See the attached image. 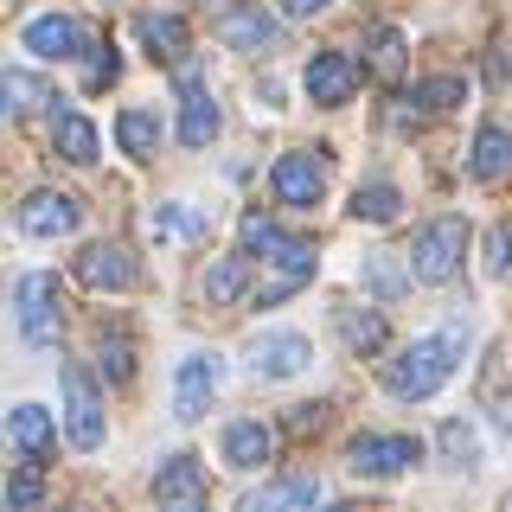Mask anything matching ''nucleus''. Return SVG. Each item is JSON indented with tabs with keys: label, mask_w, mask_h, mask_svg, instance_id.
I'll return each mask as SVG.
<instances>
[{
	"label": "nucleus",
	"mask_w": 512,
	"mask_h": 512,
	"mask_svg": "<svg viewBox=\"0 0 512 512\" xmlns=\"http://www.w3.org/2000/svg\"><path fill=\"white\" fill-rule=\"evenodd\" d=\"M397 205H404V199H397V186H391V180H372V186L352 192V218H372V224H391V218H397Z\"/></svg>",
	"instance_id": "obj_29"
},
{
	"label": "nucleus",
	"mask_w": 512,
	"mask_h": 512,
	"mask_svg": "<svg viewBox=\"0 0 512 512\" xmlns=\"http://www.w3.org/2000/svg\"><path fill=\"white\" fill-rule=\"evenodd\" d=\"M237 231H244V250L250 256H263V263H276L282 276L263 288V308H276L282 295H295L301 282H314V244L308 237H288L276 218H263V212H244V224H237Z\"/></svg>",
	"instance_id": "obj_2"
},
{
	"label": "nucleus",
	"mask_w": 512,
	"mask_h": 512,
	"mask_svg": "<svg viewBox=\"0 0 512 512\" xmlns=\"http://www.w3.org/2000/svg\"><path fill=\"white\" fill-rule=\"evenodd\" d=\"M461 340H468V320H455L448 333H429V340L404 346L391 365H384V391L404 397V404H416V397H436L442 384H448V372H455V359H461Z\"/></svg>",
	"instance_id": "obj_1"
},
{
	"label": "nucleus",
	"mask_w": 512,
	"mask_h": 512,
	"mask_svg": "<svg viewBox=\"0 0 512 512\" xmlns=\"http://www.w3.org/2000/svg\"><path fill=\"white\" fill-rule=\"evenodd\" d=\"M320 7H327V0H282V13H288V20H314Z\"/></svg>",
	"instance_id": "obj_39"
},
{
	"label": "nucleus",
	"mask_w": 512,
	"mask_h": 512,
	"mask_svg": "<svg viewBox=\"0 0 512 512\" xmlns=\"http://www.w3.org/2000/svg\"><path fill=\"white\" fill-rule=\"evenodd\" d=\"M148 231L160 237V244H199V237L205 231H212V218H205L199 212V205H154V212H148Z\"/></svg>",
	"instance_id": "obj_17"
},
{
	"label": "nucleus",
	"mask_w": 512,
	"mask_h": 512,
	"mask_svg": "<svg viewBox=\"0 0 512 512\" xmlns=\"http://www.w3.org/2000/svg\"><path fill=\"white\" fill-rule=\"evenodd\" d=\"M480 410L493 416L500 436H512V384H506V359H500V352L480 365Z\"/></svg>",
	"instance_id": "obj_22"
},
{
	"label": "nucleus",
	"mask_w": 512,
	"mask_h": 512,
	"mask_svg": "<svg viewBox=\"0 0 512 512\" xmlns=\"http://www.w3.org/2000/svg\"><path fill=\"white\" fill-rule=\"evenodd\" d=\"M436 442H442V461H448V468H474V461H480V442H474V429L461 423V416H448V423L436 429Z\"/></svg>",
	"instance_id": "obj_31"
},
{
	"label": "nucleus",
	"mask_w": 512,
	"mask_h": 512,
	"mask_svg": "<svg viewBox=\"0 0 512 512\" xmlns=\"http://www.w3.org/2000/svg\"><path fill=\"white\" fill-rule=\"evenodd\" d=\"M77 224H84V205H77L71 192H32L20 205V231L26 237H71Z\"/></svg>",
	"instance_id": "obj_11"
},
{
	"label": "nucleus",
	"mask_w": 512,
	"mask_h": 512,
	"mask_svg": "<svg viewBox=\"0 0 512 512\" xmlns=\"http://www.w3.org/2000/svg\"><path fill=\"white\" fill-rule=\"evenodd\" d=\"M461 263H468V224L461 218H436V224L416 231V244H410V276L416 282L442 288V282L461 276Z\"/></svg>",
	"instance_id": "obj_3"
},
{
	"label": "nucleus",
	"mask_w": 512,
	"mask_h": 512,
	"mask_svg": "<svg viewBox=\"0 0 512 512\" xmlns=\"http://www.w3.org/2000/svg\"><path fill=\"white\" fill-rule=\"evenodd\" d=\"M116 141H122V154H135V160L160 154V116H154V109H122V116H116Z\"/></svg>",
	"instance_id": "obj_25"
},
{
	"label": "nucleus",
	"mask_w": 512,
	"mask_h": 512,
	"mask_svg": "<svg viewBox=\"0 0 512 512\" xmlns=\"http://www.w3.org/2000/svg\"><path fill=\"white\" fill-rule=\"evenodd\" d=\"M320 192H327V160L320 154H282L276 160V199L295 205V212H308V205H320Z\"/></svg>",
	"instance_id": "obj_9"
},
{
	"label": "nucleus",
	"mask_w": 512,
	"mask_h": 512,
	"mask_svg": "<svg viewBox=\"0 0 512 512\" xmlns=\"http://www.w3.org/2000/svg\"><path fill=\"white\" fill-rule=\"evenodd\" d=\"M487 269H493V276H506V269H512V231H506V224L487 237Z\"/></svg>",
	"instance_id": "obj_37"
},
{
	"label": "nucleus",
	"mask_w": 512,
	"mask_h": 512,
	"mask_svg": "<svg viewBox=\"0 0 512 512\" xmlns=\"http://www.w3.org/2000/svg\"><path fill=\"white\" fill-rule=\"evenodd\" d=\"M218 135V103L212 90L199 84V71H186V109H180V141L186 148H205V141Z\"/></svg>",
	"instance_id": "obj_16"
},
{
	"label": "nucleus",
	"mask_w": 512,
	"mask_h": 512,
	"mask_svg": "<svg viewBox=\"0 0 512 512\" xmlns=\"http://www.w3.org/2000/svg\"><path fill=\"white\" fill-rule=\"evenodd\" d=\"M327 423V404H295L288 410V429H295V436H308V429H320Z\"/></svg>",
	"instance_id": "obj_38"
},
{
	"label": "nucleus",
	"mask_w": 512,
	"mask_h": 512,
	"mask_svg": "<svg viewBox=\"0 0 512 512\" xmlns=\"http://www.w3.org/2000/svg\"><path fill=\"white\" fill-rule=\"evenodd\" d=\"M461 96H468L461 77H429V84H416V103H423V109H455Z\"/></svg>",
	"instance_id": "obj_35"
},
{
	"label": "nucleus",
	"mask_w": 512,
	"mask_h": 512,
	"mask_svg": "<svg viewBox=\"0 0 512 512\" xmlns=\"http://www.w3.org/2000/svg\"><path fill=\"white\" fill-rule=\"evenodd\" d=\"M7 436H13V448H20V455L45 461V455H52V442H58V429H52V416H45L39 404H13V416H7Z\"/></svg>",
	"instance_id": "obj_18"
},
{
	"label": "nucleus",
	"mask_w": 512,
	"mask_h": 512,
	"mask_svg": "<svg viewBox=\"0 0 512 512\" xmlns=\"http://www.w3.org/2000/svg\"><path fill=\"white\" fill-rule=\"evenodd\" d=\"M410 461H423V442H416V436H352V448H346V468L359 480L404 474Z\"/></svg>",
	"instance_id": "obj_5"
},
{
	"label": "nucleus",
	"mask_w": 512,
	"mask_h": 512,
	"mask_svg": "<svg viewBox=\"0 0 512 512\" xmlns=\"http://www.w3.org/2000/svg\"><path fill=\"white\" fill-rule=\"evenodd\" d=\"M58 384H64V423H71V442L96 448V442H103V397H96L90 372H84V365H64Z\"/></svg>",
	"instance_id": "obj_7"
},
{
	"label": "nucleus",
	"mask_w": 512,
	"mask_h": 512,
	"mask_svg": "<svg viewBox=\"0 0 512 512\" xmlns=\"http://www.w3.org/2000/svg\"><path fill=\"white\" fill-rule=\"evenodd\" d=\"M276 455V429L269 423H256V416H244V423H231L224 429V461H231V468H263V461Z\"/></svg>",
	"instance_id": "obj_15"
},
{
	"label": "nucleus",
	"mask_w": 512,
	"mask_h": 512,
	"mask_svg": "<svg viewBox=\"0 0 512 512\" xmlns=\"http://www.w3.org/2000/svg\"><path fill=\"white\" fill-rule=\"evenodd\" d=\"M52 141H58V154L71 160V167H90L96 160V122L77 116V109H64V116L52 122Z\"/></svg>",
	"instance_id": "obj_23"
},
{
	"label": "nucleus",
	"mask_w": 512,
	"mask_h": 512,
	"mask_svg": "<svg viewBox=\"0 0 512 512\" xmlns=\"http://www.w3.org/2000/svg\"><path fill=\"white\" fill-rule=\"evenodd\" d=\"M96 365H103L109 384L135 378V346H128V333H103V340H96Z\"/></svg>",
	"instance_id": "obj_32"
},
{
	"label": "nucleus",
	"mask_w": 512,
	"mask_h": 512,
	"mask_svg": "<svg viewBox=\"0 0 512 512\" xmlns=\"http://www.w3.org/2000/svg\"><path fill=\"white\" fill-rule=\"evenodd\" d=\"M506 167H512V135H506V128H480V141H474V180H506Z\"/></svg>",
	"instance_id": "obj_26"
},
{
	"label": "nucleus",
	"mask_w": 512,
	"mask_h": 512,
	"mask_svg": "<svg viewBox=\"0 0 512 512\" xmlns=\"http://www.w3.org/2000/svg\"><path fill=\"white\" fill-rule=\"evenodd\" d=\"M352 84H359V71H352V58L346 52H314L308 58V96L314 103H327V109H340Z\"/></svg>",
	"instance_id": "obj_14"
},
{
	"label": "nucleus",
	"mask_w": 512,
	"mask_h": 512,
	"mask_svg": "<svg viewBox=\"0 0 512 512\" xmlns=\"http://www.w3.org/2000/svg\"><path fill=\"white\" fill-rule=\"evenodd\" d=\"M141 45H148L160 64L186 58V20L180 13H141Z\"/></svg>",
	"instance_id": "obj_24"
},
{
	"label": "nucleus",
	"mask_w": 512,
	"mask_h": 512,
	"mask_svg": "<svg viewBox=\"0 0 512 512\" xmlns=\"http://www.w3.org/2000/svg\"><path fill=\"white\" fill-rule=\"evenodd\" d=\"M244 288H250V250L244 256H218V263L205 269V301H212V308L244 301Z\"/></svg>",
	"instance_id": "obj_21"
},
{
	"label": "nucleus",
	"mask_w": 512,
	"mask_h": 512,
	"mask_svg": "<svg viewBox=\"0 0 512 512\" xmlns=\"http://www.w3.org/2000/svg\"><path fill=\"white\" fill-rule=\"evenodd\" d=\"M39 103H52L39 77H32V71H7V109H13V116H32Z\"/></svg>",
	"instance_id": "obj_34"
},
{
	"label": "nucleus",
	"mask_w": 512,
	"mask_h": 512,
	"mask_svg": "<svg viewBox=\"0 0 512 512\" xmlns=\"http://www.w3.org/2000/svg\"><path fill=\"white\" fill-rule=\"evenodd\" d=\"M39 500H45V468L26 455L20 468H13V480H7V512H32Z\"/></svg>",
	"instance_id": "obj_30"
},
{
	"label": "nucleus",
	"mask_w": 512,
	"mask_h": 512,
	"mask_svg": "<svg viewBox=\"0 0 512 512\" xmlns=\"http://www.w3.org/2000/svg\"><path fill=\"white\" fill-rule=\"evenodd\" d=\"M365 282H372L378 301H397V295H404V269H397V256L372 250V256H365Z\"/></svg>",
	"instance_id": "obj_33"
},
{
	"label": "nucleus",
	"mask_w": 512,
	"mask_h": 512,
	"mask_svg": "<svg viewBox=\"0 0 512 512\" xmlns=\"http://www.w3.org/2000/svg\"><path fill=\"white\" fill-rule=\"evenodd\" d=\"M13 308H20V340L26 346H58L64 333V295H58V276H45V269H32V276L13 282Z\"/></svg>",
	"instance_id": "obj_4"
},
{
	"label": "nucleus",
	"mask_w": 512,
	"mask_h": 512,
	"mask_svg": "<svg viewBox=\"0 0 512 512\" xmlns=\"http://www.w3.org/2000/svg\"><path fill=\"white\" fill-rule=\"evenodd\" d=\"M340 333H346L352 352H378L384 346V314H372V308H340Z\"/></svg>",
	"instance_id": "obj_28"
},
{
	"label": "nucleus",
	"mask_w": 512,
	"mask_h": 512,
	"mask_svg": "<svg viewBox=\"0 0 512 512\" xmlns=\"http://www.w3.org/2000/svg\"><path fill=\"white\" fill-rule=\"evenodd\" d=\"M320 500H327V487H320L314 474H288V480H276V487L250 493L244 512H282V506H320Z\"/></svg>",
	"instance_id": "obj_19"
},
{
	"label": "nucleus",
	"mask_w": 512,
	"mask_h": 512,
	"mask_svg": "<svg viewBox=\"0 0 512 512\" xmlns=\"http://www.w3.org/2000/svg\"><path fill=\"white\" fill-rule=\"evenodd\" d=\"M244 359H250L256 378H295V372H308L314 346L301 340V333H288V327H269V333H256V340H250Z\"/></svg>",
	"instance_id": "obj_8"
},
{
	"label": "nucleus",
	"mask_w": 512,
	"mask_h": 512,
	"mask_svg": "<svg viewBox=\"0 0 512 512\" xmlns=\"http://www.w3.org/2000/svg\"><path fill=\"white\" fill-rule=\"evenodd\" d=\"M154 500H160V506H180V512H199V506H205V474H199V461H192V455H173L167 468L154 474Z\"/></svg>",
	"instance_id": "obj_13"
},
{
	"label": "nucleus",
	"mask_w": 512,
	"mask_h": 512,
	"mask_svg": "<svg viewBox=\"0 0 512 512\" xmlns=\"http://www.w3.org/2000/svg\"><path fill=\"white\" fill-rule=\"evenodd\" d=\"M372 77H384V84L404 77V32L397 26H372Z\"/></svg>",
	"instance_id": "obj_27"
},
{
	"label": "nucleus",
	"mask_w": 512,
	"mask_h": 512,
	"mask_svg": "<svg viewBox=\"0 0 512 512\" xmlns=\"http://www.w3.org/2000/svg\"><path fill=\"white\" fill-rule=\"evenodd\" d=\"M20 45H26V52H39V58H84L90 32L77 26L71 13H39V20H26Z\"/></svg>",
	"instance_id": "obj_10"
},
{
	"label": "nucleus",
	"mask_w": 512,
	"mask_h": 512,
	"mask_svg": "<svg viewBox=\"0 0 512 512\" xmlns=\"http://www.w3.org/2000/svg\"><path fill=\"white\" fill-rule=\"evenodd\" d=\"M218 384H224V365L212 352H186L180 372H173V416H180V423H199L205 404L218 397Z\"/></svg>",
	"instance_id": "obj_6"
},
{
	"label": "nucleus",
	"mask_w": 512,
	"mask_h": 512,
	"mask_svg": "<svg viewBox=\"0 0 512 512\" xmlns=\"http://www.w3.org/2000/svg\"><path fill=\"white\" fill-rule=\"evenodd\" d=\"M116 71H122V58H116V45H96V64H90V90H103V84H116Z\"/></svg>",
	"instance_id": "obj_36"
},
{
	"label": "nucleus",
	"mask_w": 512,
	"mask_h": 512,
	"mask_svg": "<svg viewBox=\"0 0 512 512\" xmlns=\"http://www.w3.org/2000/svg\"><path fill=\"white\" fill-rule=\"evenodd\" d=\"M218 39L224 45H250V52H263V45H276V20H269L263 7H231L218 20Z\"/></svg>",
	"instance_id": "obj_20"
},
{
	"label": "nucleus",
	"mask_w": 512,
	"mask_h": 512,
	"mask_svg": "<svg viewBox=\"0 0 512 512\" xmlns=\"http://www.w3.org/2000/svg\"><path fill=\"white\" fill-rule=\"evenodd\" d=\"M77 282L84 288H135V256H128L122 244H90L84 256H77Z\"/></svg>",
	"instance_id": "obj_12"
}]
</instances>
